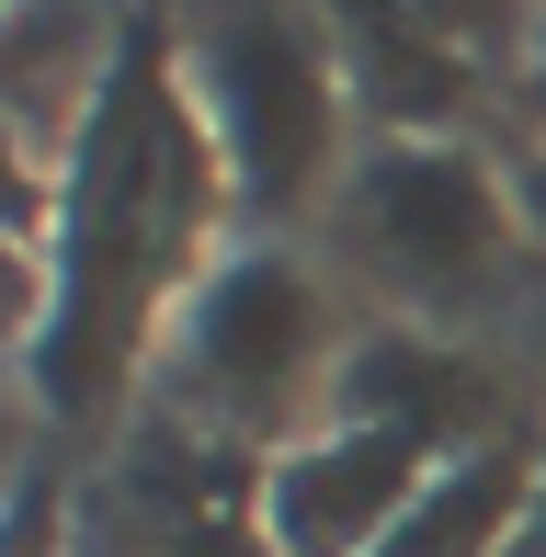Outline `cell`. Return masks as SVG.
<instances>
[{"label":"cell","instance_id":"cell-11","mask_svg":"<svg viewBox=\"0 0 546 557\" xmlns=\"http://www.w3.org/2000/svg\"><path fill=\"white\" fill-rule=\"evenodd\" d=\"M512 216H524V239H546V148L512 160Z\"/></svg>","mask_w":546,"mask_h":557},{"label":"cell","instance_id":"cell-2","mask_svg":"<svg viewBox=\"0 0 546 557\" xmlns=\"http://www.w3.org/2000/svg\"><path fill=\"white\" fill-rule=\"evenodd\" d=\"M183 91L251 216H296L342 160V58L308 0H183Z\"/></svg>","mask_w":546,"mask_h":557},{"label":"cell","instance_id":"cell-9","mask_svg":"<svg viewBox=\"0 0 546 557\" xmlns=\"http://www.w3.org/2000/svg\"><path fill=\"white\" fill-rule=\"evenodd\" d=\"M535 478H546V455H535L524 433L444 455V467L421 478L410 523L387 535V557H512V546H524V523H535Z\"/></svg>","mask_w":546,"mask_h":557},{"label":"cell","instance_id":"cell-13","mask_svg":"<svg viewBox=\"0 0 546 557\" xmlns=\"http://www.w3.org/2000/svg\"><path fill=\"white\" fill-rule=\"evenodd\" d=\"M512 557H546V478H535V523H524V546Z\"/></svg>","mask_w":546,"mask_h":557},{"label":"cell","instance_id":"cell-3","mask_svg":"<svg viewBox=\"0 0 546 557\" xmlns=\"http://www.w3.org/2000/svg\"><path fill=\"white\" fill-rule=\"evenodd\" d=\"M512 227V183H489V160H467L456 137H387L342 183V250L387 296H467Z\"/></svg>","mask_w":546,"mask_h":557},{"label":"cell","instance_id":"cell-1","mask_svg":"<svg viewBox=\"0 0 546 557\" xmlns=\"http://www.w3.org/2000/svg\"><path fill=\"white\" fill-rule=\"evenodd\" d=\"M183 35L137 23L114 35V69H103V103L80 125V194H69V308L46 319L35 342V387L58 421H103L114 387L137 375V331L160 319V285L171 262L194 250V216H206V114L183 91Z\"/></svg>","mask_w":546,"mask_h":557},{"label":"cell","instance_id":"cell-12","mask_svg":"<svg viewBox=\"0 0 546 557\" xmlns=\"http://www.w3.org/2000/svg\"><path fill=\"white\" fill-rule=\"evenodd\" d=\"M524 103L546 114V12H535V46H524Z\"/></svg>","mask_w":546,"mask_h":557},{"label":"cell","instance_id":"cell-4","mask_svg":"<svg viewBox=\"0 0 546 557\" xmlns=\"http://www.w3.org/2000/svg\"><path fill=\"white\" fill-rule=\"evenodd\" d=\"M319 352H331V296L308 285V262L285 250H228L206 262V285L183 296V387L194 410L239 421H285L308 398Z\"/></svg>","mask_w":546,"mask_h":557},{"label":"cell","instance_id":"cell-10","mask_svg":"<svg viewBox=\"0 0 546 557\" xmlns=\"http://www.w3.org/2000/svg\"><path fill=\"white\" fill-rule=\"evenodd\" d=\"M410 12L433 23V35L456 46L467 69H479V58H524V46H535V23H524V0H410Z\"/></svg>","mask_w":546,"mask_h":557},{"label":"cell","instance_id":"cell-5","mask_svg":"<svg viewBox=\"0 0 546 557\" xmlns=\"http://www.w3.org/2000/svg\"><path fill=\"white\" fill-rule=\"evenodd\" d=\"M80 557H273L262 478H239V455H216L194 421H148L137 455L91 490Z\"/></svg>","mask_w":546,"mask_h":557},{"label":"cell","instance_id":"cell-8","mask_svg":"<svg viewBox=\"0 0 546 557\" xmlns=\"http://www.w3.org/2000/svg\"><path fill=\"white\" fill-rule=\"evenodd\" d=\"M308 12L331 23V58H342V81H353V103L376 125L433 137V125H456L479 103V69H467L410 0H308Z\"/></svg>","mask_w":546,"mask_h":557},{"label":"cell","instance_id":"cell-6","mask_svg":"<svg viewBox=\"0 0 546 557\" xmlns=\"http://www.w3.org/2000/svg\"><path fill=\"white\" fill-rule=\"evenodd\" d=\"M433 467L444 455L410 433L319 421L308 444H285L262 467V535H273V557H387V535L410 523Z\"/></svg>","mask_w":546,"mask_h":557},{"label":"cell","instance_id":"cell-7","mask_svg":"<svg viewBox=\"0 0 546 557\" xmlns=\"http://www.w3.org/2000/svg\"><path fill=\"white\" fill-rule=\"evenodd\" d=\"M331 421H364V433H410L433 455L467 444H501L512 433V398L489 387L467 352H444L433 331H376L331 364Z\"/></svg>","mask_w":546,"mask_h":557}]
</instances>
